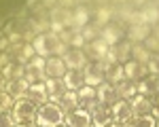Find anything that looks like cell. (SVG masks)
<instances>
[{"mask_svg": "<svg viewBox=\"0 0 159 127\" xmlns=\"http://www.w3.org/2000/svg\"><path fill=\"white\" fill-rule=\"evenodd\" d=\"M64 119H66V114L60 106L55 102H47L36 108L34 123H36V127H57L64 123Z\"/></svg>", "mask_w": 159, "mask_h": 127, "instance_id": "6da1fadb", "label": "cell"}, {"mask_svg": "<svg viewBox=\"0 0 159 127\" xmlns=\"http://www.w3.org/2000/svg\"><path fill=\"white\" fill-rule=\"evenodd\" d=\"M125 30H127V25L123 24V21H110V24H106V25L100 28L98 38H102L108 47H112V45L125 40Z\"/></svg>", "mask_w": 159, "mask_h": 127, "instance_id": "7a4b0ae2", "label": "cell"}, {"mask_svg": "<svg viewBox=\"0 0 159 127\" xmlns=\"http://www.w3.org/2000/svg\"><path fill=\"white\" fill-rule=\"evenodd\" d=\"M49 21H51V32H55V34H60L64 30H70L72 28V11L61 9L57 4L55 9L49 11Z\"/></svg>", "mask_w": 159, "mask_h": 127, "instance_id": "3957f363", "label": "cell"}, {"mask_svg": "<svg viewBox=\"0 0 159 127\" xmlns=\"http://www.w3.org/2000/svg\"><path fill=\"white\" fill-rule=\"evenodd\" d=\"M36 104H32L30 100H15L13 106V116H15V123H34V116H36Z\"/></svg>", "mask_w": 159, "mask_h": 127, "instance_id": "277c9868", "label": "cell"}, {"mask_svg": "<svg viewBox=\"0 0 159 127\" xmlns=\"http://www.w3.org/2000/svg\"><path fill=\"white\" fill-rule=\"evenodd\" d=\"M89 114H91V127L112 125V110H110V106H104V104L96 102V104L89 108Z\"/></svg>", "mask_w": 159, "mask_h": 127, "instance_id": "5b68a950", "label": "cell"}, {"mask_svg": "<svg viewBox=\"0 0 159 127\" xmlns=\"http://www.w3.org/2000/svg\"><path fill=\"white\" fill-rule=\"evenodd\" d=\"M61 59H64L68 70H83L85 64L89 62L85 49H72V47H68V51L61 55Z\"/></svg>", "mask_w": 159, "mask_h": 127, "instance_id": "8992f818", "label": "cell"}, {"mask_svg": "<svg viewBox=\"0 0 159 127\" xmlns=\"http://www.w3.org/2000/svg\"><path fill=\"white\" fill-rule=\"evenodd\" d=\"M106 59L110 62H119V64H127L132 59V42L125 38L121 42H117V45H112L106 53Z\"/></svg>", "mask_w": 159, "mask_h": 127, "instance_id": "52a82bcc", "label": "cell"}, {"mask_svg": "<svg viewBox=\"0 0 159 127\" xmlns=\"http://www.w3.org/2000/svg\"><path fill=\"white\" fill-rule=\"evenodd\" d=\"M153 34V28L144 21H138V24H129L127 25V30H125V38L136 45V42H144L148 36Z\"/></svg>", "mask_w": 159, "mask_h": 127, "instance_id": "ba28073f", "label": "cell"}, {"mask_svg": "<svg viewBox=\"0 0 159 127\" xmlns=\"http://www.w3.org/2000/svg\"><path fill=\"white\" fill-rule=\"evenodd\" d=\"M83 76H85V85L89 87H100L106 78H104V70L98 62H87L83 68Z\"/></svg>", "mask_w": 159, "mask_h": 127, "instance_id": "9c48e42d", "label": "cell"}, {"mask_svg": "<svg viewBox=\"0 0 159 127\" xmlns=\"http://www.w3.org/2000/svg\"><path fill=\"white\" fill-rule=\"evenodd\" d=\"M96 91H98V102L104 104V106H110V108L121 100L119 93H117V87L112 83H108V81H104L100 87H96Z\"/></svg>", "mask_w": 159, "mask_h": 127, "instance_id": "30bf717a", "label": "cell"}, {"mask_svg": "<svg viewBox=\"0 0 159 127\" xmlns=\"http://www.w3.org/2000/svg\"><path fill=\"white\" fill-rule=\"evenodd\" d=\"M110 110H112V123H117V125H127V121L134 116L132 104L127 100H119Z\"/></svg>", "mask_w": 159, "mask_h": 127, "instance_id": "8fae6325", "label": "cell"}, {"mask_svg": "<svg viewBox=\"0 0 159 127\" xmlns=\"http://www.w3.org/2000/svg\"><path fill=\"white\" fill-rule=\"evenodd\" d=\"M136 87H138V93H140V95H147V98L153 100V98L159 93V76L148 72L142 81L136 83Z\"/></svg>", "mask_w": 159, "mask_h": 127, "instance_id": "7c38bea8", "label": "cell"}, {"mask_svg": "<svg viewBox=\"0 0 159 127\" xmlns=\"http://www.w3.org/2000/svg\"><path fill=\"white\" fill-rule=\"evenodd\" d=\"M108 49L110 47L102 38H96V40H91V42L85 45V53H87V57H89V62H102V59H106Z\"/></svg>", "mask_w": 159, "mask_h": 127, "instance_id": "4fadbf2b", "label": "cell"}, {"mask_svg": "<svg viewBox=\"0 0 159 127\" xmlns=\"http://www.w3.org/2000/svg\"><path fill=\"white\" fill-rule=\"evenodd\" d=\"M91 24V11L87 9L85 4H79V7H74L72 9V30L76 34H81V30L85 28V25Z\"/></svg>", "mask_w": 159, "mask_h": 127, "instance_id": "5bb4252c", "label": "cell"}, {"mask_svg": "<svg viewBox=\"0 0 159 127\" xmlns=\"http://www.w3.org/2000/svg\"><path fill=\"white\" fill-rule=\"evenodd\" d=\"M66 72H68V68H66L61 57H57V55L47 57V64H45V76L47 78H64Z\"/></svg>", "mask_w": 159, "mask_h": 127, "instance_id": "9a60e30c", "label": "cell"}, {"mask_svg": "<svg viewBox=\"0 0 159 127\" xmlns=\"http://www.w3.org/2000/svg\"><path fill=\"white\" fill-rule=\"evenodd\" d=\"M123 74H125V78L138 83V81H142V78L148 74V68H147V64H140V62L129 59L127 64H123Z\"/></svg>", "mask_w": 159, "mask_h": 127, "instance_id": "2e32d148", "label": "cell"}, {"mask_svg": "<svg viewBox=\"0 0 159 127\" xmlns=\"http://www.w3.org/2000/svg\"><path fill=\"white\" fill-rule=\"evenodd\" d=\"M11 59L17 64H24V66H28V62L36 55V51H34V47H32V42H21L19 47H13L11 51Z\"/></svg>", "mask_w": 159, "mask_h": 127, "instance_id": "e0dca14e", "label": "cell"}, {"mask_svg": "<svg viewBox=\"0 0 159 127\" xmlns=\"http://www.w3.org/2000/svg\"><path fill=\"white\" fill-rule=\"evenodd\" d=\"M25 100H30L32 104H36V106L47 104V102H49V95H47V89H45V81L30 85L28 91H25Z\"/></svg>", "mask_w": 159, "mask_h": 127, "instance_id": "ac0fdd59", "label": "cell"}, {"mask_svg": "<svg viewBox=\"0 0 159 127\" xmlns=\"http://www.w3.org/2000/svg\"><path fill=\"white\" fill-rule=\"evenodd\" d=\"M76 98H79V108L89 112V108L98 102V91H96V87L85 85V87H81L79 91H76Z\"/></svg>", "mask_w": 159, "mask_h": 127, "instance_id": "d6986e66", "label": "cell"}, {"mask_svg": "<svg viewBox=\"0 0 159 127\" xmlns=\"http://www.w3.org/2000/svg\"><path fill=\"white\" fill-rule=\"evenodd\" d=\"M66 125H70V127H91V114L87 112V110L76 108V110L66 114Z\"/></svg>", "mask_w": 159, "mask_h": 127, "instance_id": "ffe728a7", "label": "cell"}, {"mask_svg": "<svg viewBox=\"0 0 159 127\" xmlns=\"http://www.w3.org/2000/svg\"><path fill=\"white\" fill-rule=\"evenodd\" d=\"M45 89H47L49 102H55V104H57V100L66 93V85H64L61 78H45Z\"/></svg>", "mask_w": 159, "mask_h": 127, "instance_id": "44dd1931", "label": "cell"}, {"mask_svg": "<svg viewBox=\"0 0 159 127\" xmlns=\"http://www.w3.org/2000/svg\"><path fill=\"white\" fill-rule=\"evenodd\" d=\"M64 85L68 91H79L81 87H85V76H83V70H68L64 74Z\"/></svg>", "mask_w": 159, "mask_h": 127, "instance_id": "7402d4cb", "label": "cell"}, {"mask_svg": "<svg viewBox=\"0 0 159 127\" xmlns=\"http://www.w3.org/2000/svg\"><path fill=\"white\" fill-rule=\"evenodd\" d=\"M28 87H30V83H28L25 78H15V81H7L4 91H7L9 95H13L15 100H21V98H25Z\"/></svg>", "mask_w": 159, "mask_h": 127, "instance_id": "603a6c76", "label": "cell"}, {"mask_svg": "<svg viewBox=\"0 0 159 127\" xmlns=\"http://www.w3.org/2000/svg\"><path fill=\"white\" fill-rule=\"evenodd\" d=\"M129 104H132V110H134V114H151L153 112V102H151V98H147V95H134L132 100H129Z\"/></svg>", "mask_w": 159, "mask_h": 127, "instance_id": "cb8c5ba5", "label": "cell"}, {"mask_svg": "<svg viewBox=\"0 0 159 127\" xmlns=\"http://www.w3.org/2000/svg\"><path fill=\"white\" fill-rule=\"evenodd\" d=\"M115 87H117V93H119V98H121V100H127V102H129L134 95H138V87H136L134 81H129V78L119 81Z\"/></svg>", "mask_w": 159, "mask_h": 127, "instance_id": "d4e9b609", "label": "cell"}, {"mask_svg": "<svg viewBox=\"0 0 159 127\" xmlns=\"http://www.w3.org/2000/svg\"><path fill=\"white\" fill-rule=\"evenodd\" d=\"M57 106L64 110V114L76 110V108H79V98H76V91H68V89H66V93H64L60 100H57Z\"/></svg>", "mask_w": 159, "mask_h": 127, "instance_id": "484cf974", "label": "cell"}, {"mask_svg": "<svg viewBox=\"0 0 159 127\" xmlns=\"http://www.w3.org/2000/svg\"><path fill=\"white\" fill-rule=\"evenodd\" d=\"M0 72H2V76H4L7 81L24 78V76H25V66H24V64H17V62H9Z\"/></svg>", "mask_w": 159, "mask_h": 127, "instance_id": "4316f807", "label": "cell"}, {"mask_svg": "<svg viewBox=\"0 0 159 127\" xmlns=\"http://www.w3.org/2000/svg\"><path fill=\"white\" fill-rule=\"evenodd\" d=\"M138 15H140V21H144L148 25H155L159 21V7L157 4H144L138 11Z\"/></svg>", "mask_w": 159, "mask_h": 127, "instance_id": "83f0119b", "label": "cell"}, {"mask_svg": "<svg viewBox=\"0 0 159 127\" xmlns=\"http://www.w3.org/2000/svg\"><path fill=\"white\" fill-rule=\"evenodd\" d=\"M91 24L96 25V28H102V25H106L112 21V9L110 7H100L96 13H91Z\"/></svg>", "mask_w": 159, "mask_h": 127, "instance_id": "f1b7e54d", "label": "cell"}, {"mask_svg": "<svg viewBox=\"0 0 159 127\" xmlns=\"http://www.w3.org/2000/svg\"><path fill=\"white\" fill-rule=\"evenodd\" d=\"M125 127H157V119L153 114H134Z\"/></svg>", "mask_w": 159, "mask_h": 127, "instance_id": "f546056e", "label": "cell"}, {"mask_svg": "<svg viewBox=\"0 0 159 127\" xmlns=\"http://www.w3.org/2000/svg\"><path fill=\"white\" fill-rule=\"evenodd\" d=\"M132 59L134 62H140V64H147L151 59V51L142 42H136V45H132Z\"/></svg>", "mask_w": 159, "mask_h": 127, "instance_id": "4dcf8cb0", "label": "cell"}, {"mask_svg": "<svg viewBox=\"0 0 159 127\" xmlns=\"http://www.w3.org/2000/svg\"><path fill=\"white\" fill-rule=\"evenodd\" d=\"M25 81L30 83V85H34V83H43L47 76H45V70H38V68H30V66H25Z\"/></svg>", "mask_w": 159, "mask_h": 127, "instance_id": "1f68e13d", "label": "cell"}, {"mask_svg": "<svg viewBox=\"0 0 159 127\" xmlns=\"http://www.w3.org/2000/svg\"><path fill=\"white\" fill-rule=\"evenodd\" d=\"M81 34H83V38H85V42H91V40H96L100 34V28H96L93 24H89L85 25L83 30H81Z\"/></svg>", "mask_w": 159, "mask_h": 127, "instance_id": "d6a6232c", "label": "cell"}, {"mask_svg": "<svg viewBox=\"0 0 159 127\" xmlns=\"http://www.w3.org/2000/svg\"><path fill=\"white\" fill-rule=\"evenodd\" d=\"M15 106V98L9 95L7 91H0V110H13Z\"/></svg>", "mask_w": 159, "mask_h": 127, "instance_id": "836d02e7", "label": "cell"}, {"mask_svg": "<svg viewBox=\"0 0 159 127\" xmlns=\"http://www.w3.org/2000/svg\"><path fill=\"white\" fill-rule=\"evenodd\" d=\"M0 127H15V116L11 110H0Z\"/></svg>", "mask_w": 159, "mask_h": 127, "instance_id": "e575fe53", "label": "cell"}, {"mask_svg": "<svg viewBox=\"0 0 159 127\" xmlns=\"http://www.w3.org/2000/svg\"><path fill=\"white\" fill-rule=\"evenodd\" d=\"M142 45L151 51V55H153V53H159V36H157V34H151Z\"/></svg>", "mask_w": 159, "mask_h": 127, "instance_id": "d590c367", "label": "cell"}, {"mask_svg": "<svg viewBox=\"0 0 159 127\" xmlns=\"http://www.w3.org/2000/svg\"><path fill=\"white\" fill-rule=\"evenodd\" d=\"M147 68H148L151 74L159 76V53H153V55H151V59L147 62Z\"/></svg>", "mask_w": 159, "mask_h": 127, "instance_id": "8d00e7d4", "label": "cell"}, {"mask_svg": "<svg viewBox=\"0 0 159 127\" xmlns=\"http://www.w3.org/2000/svg\"><path fill=\"white\" fill-rule=\"evenodd\" d=\"M45 64H47V57H43V55H34V57L28 62V66H30V68H38V70H45Z\"/></svg>", "mask_w": 159, "mask_h": 127, "instance_id": "74e56055", "label": "cell"}, {"mask_svg": "<svg viewBox=\"0 0 159 127\" xmlns=\"http://www.w3.org/2000/svg\"><path fill=\"white\" fill-rule=\"evenodd\" d=\"M0 51H7V53L11 51V40H9V36L4 32L0 34Z\"/></svg>", "mask_w": 159, "mask_h": 127, "instance_id": "f35d334b", "label": "cell"}, {"mask_svg": "<svg viewBox=\"0 0 159 127\" xmlns=\"http://www.w3.org/2000/svg\"><path fill=\"white\" fill-rule=\"evenodd\" d=\"M57 4H60L61 9H68V11H72L74 7H79V0H57Z\"/></svg>", "mask_w": 159, "mask_h": 127, "instance_id": "ab89813d", "label": "cell"}, {"mask_svg": "<svg viewBox=\"0 0 159 127\" xmlns=\"http://www.w3.org/2000/svg\"><path fill=\"white\" fill-rule=\"evenodd\" d=\"M9 62H13L11 59V53H7V51H0V70L7 66Z\"/></svg>", "mask_w": 159, "mask_h": 127, "instance_id": "60d3db41", "label": "cell"}, {"mask_svg": "<svg viewBox=\"0 0 159 127\" xmlns=\"http://www.w3.org/2000/svg\"><path fill=\"white\" fill-rule=\"evenodd\" d=\"M151 102H153V112H151V114H153L155 119H159V93H157V95H155Z\"/></svg>", "mask_w": 159, "mask_h": 127, "instance_id": "b9f144b4", "label": "cell"}, {"mask_svg": "<svg viewBox=\"0 0 159 127\" xmlns=\"http://www.w3.org/2000/svg\"><path fill=\"white\" fill-rule=\"evenodd\" d=\"M40 2H43V7H45L47 11H51V9L57 7V0H40Z\"/></svg>", "mask_w": 159, "mask_h": 127, "instance_id": "7bdbcfd3", "label": "cell"}, {"mask_svg": "<svg viewBox=\"0 0 159 127\" xmlns=\"http://www.w3.org/2000/svg\"><path fill=\"white\" fill-rule=\"evenodd\" d=\"M4 87H7V78L2 76V72H0V91H4Z\"/></svg>", "mask_w": 159, "mask_h": 127, "instance_id": "ee69618b", "label": "cell"}, {"mask_svg": "<svg viewBox=\"0 0 159 127\" xmlns=\"http://www.w3.org/2000/svg\"><path fill=\"white\" fill-rule=\"evenodd\" d=\"M15 127H36V123H15Z\"/></svg>", "mask_w": 159, "mask_h": 127, "instance_id": "f6af8a7d", "label": "cell"}, {"mask_svg": "<svg viewBox=\"0 0 159 127\" xmlns=\"http://www.w3.org/2000/svg\"><path fill=\"white\" fill-rule=\"evenodd\" d=\"M134 4H138V7H144V0H132Z\"/></svg>", "mask_w": 159, "mask_h": 127, "instance_id": "bcb514c9", "label": "cell"}, {"mask_svg": "<svg viewBox=\"0 0 159 127\" xmlns=\"http://www.w3.org/2000/svg\"><path fill=\"white\" fill-rule=\"evenodd\" d=\"M85 2H89V0H79V4H85Z\"/></svg>", "mask_w": 159, "mask_h": 127, "instance_id": "7dc6e473", "label": "cell"}, {"mask_svg": "<svg viewBox=\"0 0 159 127\" xmlns=\"http://www.w3.org/2000/svg\"><path fill=\"white\" fill-rule=\"evenodd\" d=\"M108 127H123V125H117V123H112V125H108Z\"/></svg>", "mask_w": 159, "mask_h": 127, "instance_id": "c3c4849f", "label": "cell"}, {"mask_svg": "<svg viewBox=\"0 0 159 127\" xmlns=\"http://www.w3.org/2000/svg\"><path fill=\"white\" fill-rule=\"evenodd\" d=\"M57 127H70V125H64V123H61V125H57Z\"/></svg>", "mask_w": 159, "mask_h": 127, "instance_id": "681fc988", "label": "cell"}, {"mask_svg": "<svg viewBox=\"0 0 159 127\" xmlns=\"http://www.w3.org/2000/svg\"><path fill=\"white\" fill-rule=\"evenodd\" d=\"M157 127H159V119H157Z\"/></svg>", "mask_w": 159, "mask_h": 127, "instance_id": "f907efd6", "label": "cell"}]
</instances>
